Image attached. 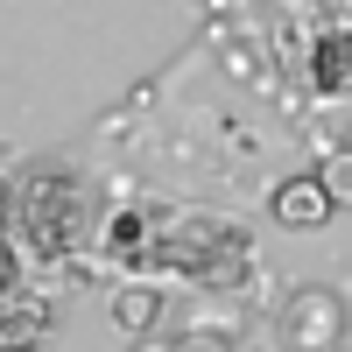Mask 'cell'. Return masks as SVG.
<instances>
[{"mask_svg":"<svg viewBox=\"0 0 352 352\" xmlns=\"http://www.w3.org/2000/svg\"><path fill=\"white\" fill-rule=\"evenodd\" d=\"M310 85H317L324 99H352V21H338V28L317 36V50H310Z\"/></svg>","mask_w":352,"mask_h":352,"instance_id":"6da1fadb","label":"cell"},{"mask_svg":"<svg viewBox=\"0 0 352 352\" xmlns=\"http://www.w3.org/2000/svg\"><path fill=\"white\" fill-rule=\"evenodd\" d=\"M331 212H338V204L324 190V176H296V184L275 190V219L282 226H317V219H331Z\"/></svg>","mask_w":352,"mask_h":352,"instance_id":"7a4b0ae2","label":"cell"},{"mask_svg":"<svg viewBox=\"0 0 352 352\" xmlns=\"http://www.w3.org/2000/svg\"><path fill=\"white\" fill-rule=\"evenodd\" d=\"M141 232H148V219H141V212H120V219L106 226V247L120 254V261H155V254H148V240H141Z\"/></svg>","mask_w":352,"mask_h":352,"instance_id":"3957f363","label":"cell"},{"mask_svg":"<svg viewBox=\"0 0 352 352\" xmlns=\"http://www.w3.org/2000/svg\"><path fill=\"white\" fill-rule=\"evenodd\" d=\"M317 176H324V190H331V204H338V212H352V155H331Z\"/></svg>","mask_w":352,"mask_h":352,"instance_id":"277c9868","label":"cell"}]
</instances>
